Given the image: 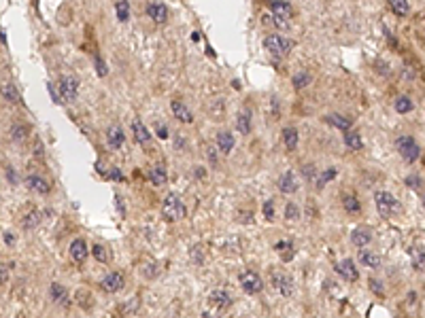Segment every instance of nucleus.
<instances>
[{
    "instance_id": "f257e3e1",
    "label": "nucleus",
    "mask_w": 425,
    "mask_h": 318,
    "mask_svg": "<svg viewBox=\"0 0 425 318\" xmlns=\"http://www.w3.org/2000/svg\"><path fill=\"white\" fill-rule=\"evenodd\" d=\"M264 47H266V51L274 55V58H283V55H287L291 49H294L296 43L291 41V38L283 36V34H268L264 38Z\"/></svg>"
},
{
    "instance_id": "f03ea898",
    "label": "nucleus",
    "mask_w": 425,
    "mask_h": 318,
    "mask_svg": "<svg viewBox=\"0 0 425 318\" xmlns=\"http://www.w3.org/2000/svg\"><path fill=\"white\" fill-rule=\"evenodd\" d=\"M162 217L166 219L168 223H175V221L185 217V204L177 193H168L166 195V200H164V204H162Z\"/></svg>"
},
{
    "instance_id": "7ed1b4c3",
    "label": "nucleus",
    "mask_w": 425,
    "mask_h": 318,
    "mask_svg": "<svg viewBox=\"0 0 425 318\" xmlns=\"http://www.w3.org/2000/svg\"><path fill=\"white\" fill-rule=\"evenodd\" d=\"M374 204H376L379 214L385 217V219H389V217H393V214L400 212V202L389 193V191H376L374 193Z\"/></svg>"
},
{
    "instance_id": "20e7f679",
    "label": "nucleus",
    "mask_w": 425,
    "mask_h": 318,
    "mask_svg": "<svg viewBox=\"0 0 425 318\" xmlns=\"http://www.w3.org/2000/svg\"><path fill=\"white\" fill-rule=\"evenodd\" d=\"M396 147L400 151V155H402V159H404V161H408V163H415L417 159H419V155H421V149H419L417 140L411 136V134L400 136L396 140Z\"/></svg>"
},
{
    "instance_id": "39448f33",
    "label": "nucleus",
    "mask_w": 425,
    "mask_h": 318,
    "mask_svg": "<svg viewBox=\"0 0 425 318\" xmlns=\"http://www.w3.org/2000/svg\"><path fill=\"white\" fill-rule=\"evenodd\" d=\"M56 89L60 91V102H66V104H70V102H75V100H77V93H79V81H77V79H75L73 75H64V77H60V79H58Z\"/></svg>"
},
{
    "instance_id": "423d86ee",
    "label": "nucleus",
    "mask_w": 425,
    "mask_h": 318,
    "mask_svg": "<svg viewBox=\"0 0 425 318\" xmlns=\"http://www.w3.org/2000/svg\"><path fill=\"white\" fill-rule=\"evenodd\" d=\"M270 284H272V289L283 297H291V293H294V289H296L294 278H291L287 272H281V269H277V272L270 274Z\"/></svg>"
},
{
    "instance_id": "0eeeda50",
    "label": "nucleus",
    "mask_w": 425,
    "mask_h": 318,
    "mask_svg": "<svg viewBox=\"0 0 425 318\" xmlns=\"http://www.w3.org/2000/svg\"><path fill=\"white\" fill-rule=\"evenodd\" d=\"M238 282H240V289L249 293V295H257V293H262L264 289V282L259 274H255L253 269H245L240 276H238Z\"/></svg>"
},
{
    "instance_id": "6e6552de",
    "label": "nucleus",
    "mask_w": 425,
    "mask_h": 318,
    "mask_svg": "<svg viewBox=\"0 0 425 318\" xmlns=\"http://www.w3.org/2000/svg\"><path fill=\"white\" fill-rule=\"evenodd\" d=\"M270 9V15H272V21L274 26H287V19L291 17V4L289 2H279V0H274V2L268 4Z\"/></svg>"
},
{
    "instance_id": "1a4fd4ad",
    "label": "nucleus",
    "mask_w": 425,
    "mask_h": 318,
    "mask_svg": "<svg viewBox=\"0 0 425 318\" xmlns=\"http://www.w3.org/2000/svg\"><path fill=\"white\" fill-rule=\"evenodd\" d=\"M100 286L105 293H119L125 286V278L121 272H108L105 278L100 280Z\"/></svg>"
},
{
    "instance_id": "9d476101",
    "label": "nucleus",
    "mask_w": 425,
    "mask_h": 318,
    "mask_svg": "<svg viewBox=\"0 0 425 318\" xmlns=\"http://www.w3.org/2000/svg\"><path fill=\"white\" fill-rule=\"evenodd\" d=\"M277 185H279V189H281V193H285V195L296 193L298 187H300V185H298V178H296L294 170L283 172L281 176H279V180H277Z\"/></svg>"
},
{
    "instance_id": "9b49d317",
    "label": "nucleus",
    "mask_w": 425,
    "mask_h": 318,
    "mask_svg": "<svg viewBox=\"0 0 425 318\" xmlns=\"http://www.w3.org/2000/svg\"><path fill=\"white\" fill-rule=\"evenodd\" d=\"M209 301H211V306L212 308H217V310H227L232 304H234V299H232V295L227 293L225 289H215L211 293V297H209Z\"/></svg>"
},
{
    "instance_id": "f8f14e48",
    "label": "nucleus",
    "mask_w": 425,
    "mask_h": 318,
    "mask_svg": "<svg viewBox=\"0 0 425 318\" xmlns=\"http://www.w3.org/2000/svg\"><path fill=\"white\" fill-rule=\"evenodd\" d=\"M170 110H172V115H175V119H179L181 123H185V125L194 123V113L181 100H172L170 102Z\"/></svg>"
},
{
    "instance_id": "ddd939ff",
    "label": "nucleus",
    "mask_w": 425,
    "mask_h": 318,
    "mask_svg": "<svg viewBox=\"0 0 425 318\" xmlns=\"http://www.w3.org/2000/svg\"><path fill=\"white\" fill-rule=\"evenodd\" d=\"M145 13H147V17L153 19L155 23H164L168 17V6L164 2H149L145 6Z\"/></svg>"
},
{
    "instance_id": "4468645a",
    "label": "nucleus",
    "mask_w": 425,
    "mask_h": 318,
    "mask_svg": "<svg viewBox=\"0 0 425 318\" xmlns=\"http://www.w3.org/2000/svg\"><path fill=\"white\" fill-rule=\"evenodd\" d=\"M336 272L340 274V278L342 280H347V282H355L359 278V272H357L355 263H353V259H342L340 263L336 265Z\"/></svg>"
},
{
    "instance_id": "2eb2a0df",
    "label": "nucleus",
    "mask_w": 425,
    "mask_h": 318,
    "mask_svg": "<svg viewBox=\"0 0 425 318\" xmlns=\"http://www.w3.org/2000/svg\"><path fill=\"white\" fill-rule=\"evenodd\" d=\"M349 240H351L353 246H357V248L361 250V248H366V246L372 242V232H370L368 227H355V229L351 232Z\"/></svg>"
},
{
    "instance_id": "dca6fc26",
    "label": "nucleus",
    "mask_w": 425,
    "mask_h": 318,
    "mask_svg": "<svg viewBox=\"0 0 425 318\" xmlns=\"http://www.w3.org/2000/svg\"><path fill=\"white\" fill-rule=\"evenodd\" d=\"M68 252H70V259H73L75 263H83V261L88 259V252L90 250H88V244H85L83 238H77V240L70 242Z\"/></svg>"
},
{
    "instance_id": "f3484780",
    "label": "nucleus",
    "mask_w": 425,
    "mask_h": 318,
    "mask_svg": "<svg viewBox=\"0 0 425 318\" xmlns=\"http://www.w3.org/2000/svg\"><path fill=\"white\" fill-rule=\"evenodd\" d=\"M26 187L30 191H34V193H41V195L49 193V182H47L41 174H36V172H32V174H28L26 176Z\"/></svg>"
},
{
    "instance_id": "a211bd4d",
    "label": "nucleus",
    "mask_w": 425,
    "mask_h": 318,
    "mask_svg": "<svg viewBox=\"0 0 425 318\" xmlns=\"http://www.w3.org/2000/svg\"><path fill=\"white\" fill-rule=\"evenodd\" d=\"M49 295H51V299H53V304H56V306H60V308H68L70 306V297H68L66 286L53 282L49 286Z\"/></svg>"
},
{
    "instance_id": "6ab92c4d",
    "label": "nucleus",
    "mask_w": 425,
    "mask_h": 318,
    "mask_svg": "<svg viewBox=\"0 0 425 318\" xmlns=\"http://www.w3.org/2000/svg\"><path fill=\"white\" fill-rule=\"evenodd\" d=\"M215 145H217V149L221 151L223 155H230V151L236 145V138H234V134L230 130H221V132L217 134V138H215Z\"/></svg>"
},
{
    "instance_id": "aec40b11",
    "label": "nucleus",
    "mask_w": 425,
    "mask_h": 318,
    "mask_svg": "<svg viewBox=\"0 0 425 318\" xmlns=\"http://www.w3.org/2000/svg\"><path fill=\"white\" fill-rule=\"evenodd\" d=\"M251 119H253V115H251V108L247 106H242L238 110V115H236V130H238V134H242V136H247V134L251 132Z\"/></svg>"
},
{
    "instance_id": "412c9836",
    "label": "nucleus",
    "mask_w": 425,
    "mask_h": 318,
    "mask_svg": "<svg viewBox=\"0 0 425 318\" xmlns=\"http://www.w3.org/2000/svg\"><path fill=\"white\" fill-rule=\"evenodd\" d=\"M281 140H283V145H285L287 151H296L298 142H300V132H298L294 125H287V127H283V132H281Z\"/></svg>"
},
{
    "instance_id": "4be33fe9",
    "label": "nucleus",
    "mask_w": 425,
    "mask_h": 318,
    "mask_svg": "<svg viewBox=\"0 0 425 318\" xmlns=\"http://www.w3.org/2000/svg\"><path fill=\"white\" fill-rule=\"evenodd\" d=\"M106 142H108V147L111 149H121L123 147V142H125V134L119 125H111L106 130Z\"/></svg>"
},
{
    "instance_id": "5701e85b",
    "label": "nucleus",
    "mask_w": 425,
    "mask_h": 318,
    "mask_svg": "<svg viewBox=\"0 0 425 318\" xmlns=\"http://www.w3.org/2000/svg\"><path fill=\"white\" fill-rule=\"evenodd\" d=\"M28 134H30V127H28V123H23V121H15L11 125V130H9V136H11V140L15 142V145L26 142L28 140Z\"/></svg>"
},
{
    "instance_id": "b1692460",
    "label": "nucleus",
    "mask_w": 425,
    "mask_h": 318,
    "mask_svg": "<svg viewBox=\"0 0 425 318\" xmlns=\"http://www.w3.org/2000/svg\"><path fill=\"white\" fill-rule=\"evenodd\" d=\"M323 121H325L327 125L336 127V130H342V132H349V130H351V125H353L351 119H349V117H344V115H340V113L325 115V117H323Z\"/></svg>"
},
{
    "instance_id": "393cba45",
    "label": "nucleus",
    "mask_w": 425,
    "mask_h": 318,
    "mask_svg": "<svg viewBox=\"0 0 425 318\" xmlns=\"http://www.w3.org/2000/svg\"><path fill=\"white\" fill-rule=\"evenodd\" d=\"M0 95L9 102V104H21V95L17 91V87L13 83H2L0 85Z\"/></svg>"
},
{
    "instance_id": "a878e982",
    "label": "nucleus",
    "mask_w": 425,
    "mask_h": 318,
    "mask_svg": "<svg viewBox=\"0 0 425 318\" xmlns=\"http://www.w3.org/2000/svg\"><path fill=\"white\" fill-rule=\"evenodd\" d=\"M41 223H43V214H41V210H36V208H32L30 212H26L21 217V227L23 229H36Z\"/></svg>"
},
{
    "instance_id": "bb28decb",
    "label": "nucleus",
    "mask_w": 425,
    "mask_h": 318,
    "mask_svg": "<svg viewBox=\"0 0 425 318\" xmlns=\"http://www.w3.org/2000/svg\"><path fill=\"white\" fill-rule=\"evenodd\" d=\"M357 257H359V263L366 265V267H370V269H376V267L381 265V257H379L376 252L368 250V248H361Z\"/></svg>"
},
{
    "instance_id": "cd10ccee",
    "label": "nucleus",
    "mask_w": 425,
    "mask_h": 318,
    "mask_svg": "<svg viewBox=\"0 0 425 318\" xmlns=\"http://www.w3.org/2000/svg\"><path fill=\"white\" fill-rule=\"evenodd\" d=\"M132 134H134L136 142H140V145H147V142L151 140V134H149V130L140 119H134V121H132Z\"/></svg>"
},
{
    "instance_id": "c85d7f7f",
    "label": "nucleus",
    "mask_w": 425,
    "mask_h": 318,
    "mask_svg": "<svg viewBox=\"0 0 425 318\" xmlns=\"http://www.w3.org/2000/svg\"><path fill=\"white\" fill-rule=\"evenodd\" d=\"M149 178H151V182L155 187H162V185H166V180H168V174H166V168H164L162 163H155L151 170H149Z\"/></svg>"
},
{
    "instance_id": "c756f323",
    "label": "nucleus",
    "mask_w": 425,
    "mask_h": 318,
    "mask_svg": "<svg viewBox=\"0 0 425 318\" xmlns=\"http://www.w3.org/2000/svg\"><path fill=\"white\" fill-rule=\"evenodd\" d=\"M342 208H344V212H349V214H359L361 212V204L357 200V195L355 193H344L342 195Z\"/></svg>"
},
{
    "instance_id": "7c9ffc66",
    "label": "nucleus",
    "mask_w": 425,
    "mask_h": 318,
    "mask_svg": "<svg viewBox=\"0 0 425 318\" xmlns=\"http://www.w3.org/2000/svg\"><path fill=\"white\" fill-rule=\"evenodd\" d=\"M393 108H396L400 115H406V113H413L415 110V102L408 98V95H398L396 102H393Z\"/></svg>"
},
{
    "instance_id": "2f4dec72",
    "label": "nucleus",
    "mask_w": 425,
    "mask_h": 318,
    "mask_svg": "<svg viewBox=\"0 0 425 318\" xmlns=\"http://www.w3.org/2000/svg\"><path fill=\"white\" fill-rule=\"evenodd\" d=\"M344 145H347V149H351V151H359L361 147H364L361 134L355 132V130H349L347 134H344Z\"/></svg>"
},
{
    "instance_id": "473e14b6",
    "label": "nucleus",
    "mask_w": 425,
    "mask_h": 318,
    "mask_svg": "<svg viewBox=\"0 0 425 318\" xmlns=\"http://www.w3.org/2000/svg\"><path fill=\"white\" fill-rule=\"evenodd\" d=\"M313 81V75L309 73V70H298V73L294 75V79H291V83H294L296 89H304V87H309Z\"/></svg>"
},
{
    "instance_id": "72a5a7b5",
    "label": "nucleus",
    "mask_w": 425,
    "mask_h": 318,
    "mask_svg": "<svg viewBox=\"0 0 425 318\" xmlns=\"http://www.w3.org/2000/svg\"><path fill=\"white\" fill-rule=\"evenodd\" d=\"M274 248L281 252L283 261H291V259H294V242H291V240H281V242L274 244Z\"/></svg>"
},
{
    "instance_id": "f704fd0d",
    "label": "nucleus",
    "mask_w": 425,
    "mask_h": 318,
    "mask_svg": "<svg viewBox=\"0 0 425 318\" xmlns=\"http://www.w3.org/2000/svg\"><path fill=\"white\" fill-rule=\"evenodd\" d=\"M300 206H298L296 202H287L285 204V221L287 223H296L298 219H300Z\"/></svg>"
},
{
    "instance_id": "c9c22d12",
    "label": "nucleus",
    "mask_w": 425,
    "mask_h": 318,
    "mask_svg": "<svg viewBox=\"0 0 425 318\" xmlns=\"http://www.w3.org/2000/svg\"><path fill=\"white\" fill-rule=\"evenodd\" d=\"M389 9L398 15V17H404V15H408V11H411V4L406 2V0H391L389 2Z\"/></svg>"
},
{
    "instance_id": "e433bc0d",
    "label": "nucleus",
    "mask_w": 425,
    "mask_h": 318,
    "mask_svg": "<svg viewBox=\"0 0 425 318\" xmlns=\"http://www.w3.org/2000/svg\"><path fill=\"white\" fill-rule=\"evenodd\" d=\"M77 304L81 306V308H85V310H90L94 306V299H92L88 289H79L77 291Z\"/></svg>"
},
{
    "instance_id": "4c0bfd02",
    "label": "nucleus",
    "mask_w": 425,
    "mask_h": 318,
    "mask_svg": "<svg viewBox=\"0 0 425 318\" xmlns=\"http://www.w3.org/2000/svg\"><path fill=\"white\" fill-rule=\"evenodd\" d=\"M336 174H338V170L336 168H327V170H323L319 174V178H317V189H323L329 180H334L336 178Z\"/></svg>"
},
{
    "instance_id": "58836bf2",
    "label": "nucleus",
    "mask_w": 425,
    "mask_h": 318,
    "mask_svg": "<svg viewBox=\"0 0 425 318\" xmlns=\"http://www.w3.org/2000/svg\"><path fill=\"white\" fill-rule=\"evenodd\" d=\"M115 13H117V19L119 21H128L130 19V4L119 0V2H115Z\"/></svg>"
},
{
    "instance_id": "ea45409f",
    "label": "nucleus",
    "mask_w": 425,
    "mask_h": 318,
    "mask_svg": "<svg viewBox=\"0 0 425 318\" xmlns=\"http://www.w3.org/2000/svg\"><path fill=\"white\" fill-rule=\"evenodd\" d=\"M302 176H304V180H309V182H315V180L319 178L317 165H315V163H306V165H302Z\"/></svg>"
},
{
    "instance_id": "a19ab883",
    "label": "nucleus",
    "mask_w": 425,
    "mask_h": 318,
    "mask_svg": "<svg viewBox=\"0 0 425 318\" xmlns=\"http://www.w3.org/2000/svg\"><path fill=\"white\" fill-rule=\"evenodd\" d=\"M404 182H406V187L408 189H421L423 187V176L421 174H417V172H413V174H408V176L404 178Z\"/></svg>"
},
{
    "instance_id": "79ce46f5",
    "label": "nucleus",
    "mask_w": 425,
    "mask_h": 318,
    "mask_svg": "<svg viewBox=\"0 0 425 318\" xmlns=\"http://www.w3.org/2000/svg\"><path fill=\"white\" fill-rule=\"evenodd\" d=\"M413 267L417 272H425V250H413Z\"/></svg>"
},
{
    "instance_id": "37998d69",
    "label": "nucleus",
    "mask_w": 425,
    "mask_h": 318,
    "mask_svg": "<svg viewBox=\"0 0 425 318\" xmlns=\"http://www.w3.org/2000/svg\"><path fill=\"white\" fill-rule=\"evenodd\" d=\"M92 252H94V257H96V261H100V263H106V261H108L106 248H105V246H102V244H94Z\"/></svg>"
},
{
    "instance_id": "c03bdc74",
    "label": "nucleus",
    "mask_w": 425,
    "mask_h": 318,
    "mask_svg": "<svg viewBox=\"0 0 425 318\" xmlns=\"http://www.w3.org/2000/svg\"><path fill=\"white\" fill-rule=\"evenodd\" d=\"M140 276L143 278H155L157 276V265L155 263H143L140 265Z\"/></svg>"
},
{
    "instance_id": "a18cd8bd",
    "label": "nucleus",
    "mask_w": 425,
    "mask_h": 318,
    "mask_svg": "<svg viewBox=\"0 0 425 318\" xmlns=\"http://www.w3.org/2000/svg\"><path fill=\"white\" fill-rule=\"evenodd\" d=\"M370 291H372L374 295H379V297L385 295V286H383V282L379 280V278H370Z\"/></svg>"
},
{
    "instance_id": "49530a36",
    "label": "nucleus",
    "mask_w": 425,
    "mask_h": 318,
    "mask_svg": "<svg viewBox=\"0 0 425 318\" xmlns=\"http://www.w3.org/2000/svg\"><path fill=\"white\" fill-rule=\"evenodd\" d=\"M262 212H264L266 221H272L274 219V202L272 200H266L264 206H262Z\"/></svg>"
},
{
    "instance_id": "de8ad7c7",
    "label": "nucleus",
    "mask_w": 425,
    "mask_h": 318,
    "mask_svg": "<svg viewBox=\"0 0 425 318\" xmlns=\"http://www.w3.org/2000/svg\"><path fill=\"white\" fill-rule=\"evenodd\" d=\"M94 64H96V73H98L100 77H106L108 68H106V64H105V60H102L100 55H96V58H94Z\"/></svg>"
},
{
    "instance_id": "09e8293b",
    "label": "nucleus",
    "mask_w": 425,
    "mask_h": 318,
    "mask_svg": "<svg viewBox=\"0 0 425 318\" xmlns=\"http://www.w3.org/2000/svg\"><path fill=\"white\" fill-rule=\"evenodd\" d=\"M236 219H238V223H242V225H247V223H253V212L251 210H238V214H236Z\"/></svg>"
},
{
    "instance_id": "8fccbe9b",
    "label": "nucleus",
    "mask_w": 425,
    "mask_h": 318,
    "mask_svg": "<svg viewBox=\"0 0 425 318\" xmlns=\"http://www.w3.org/2000/svg\"><path fill=\"white\" fill-rule=\"evenodd\" d=\"M9 272H11V263H0V284L9 282Z\"/></svg>"
},
{
    "instance_id": "3c124183",
    "label": "nucleus",
    "mask_w": 425,
    "mask_h": 318,
    "mask_svg": "<svg viewBox=\"0 0 425 318\" xmlns=\"http://www.w3.org/2000/svg\"><path fill=\"white\" fill-rule=\"evenodd\" d=\"M207 159L212 165L217 163V147H207Z\"/></svg>"
},
{
    "instance_id": "603ef678",
    "label": "nucleus",
    "mask_w": 425,
    "mask_h": 318,
    "mask_svg": "<svg viewBox=\"0 0 425 318\" xmlns=\"http://www.w3.org/2000/svg\"><path fill=\"white\" fill-rule=\"evenodd\" d=\"M190 257H192L194 263H202V250H200V246H198V248H192Z\"/></svg>"
},
{
    "instance_id": "864d4df0",
    "label": "nucleus",
    "mask_w": 425,
    "mask_h": 318,
    "mask_svg": "<svg viewBox=\"0 0 425 318\" xmlns=\"http://www.w3.org/2000/svg\"><path fill=\"white\" fill-rule=\"evenodd\" d=\"M157 136H160V138H166V136H168V127H166V125H157Z\"/></svg>"
},
{
    "instance_id": "5fc2aeb1",
    "label": "nucleus",
    "mask_w": 425,
    "mask_h": 318,
    "mask_svg": "<svg viewBox=\"0 0 425 318\" xmlns=\"http://www.w3.org/2000/svg\"><path fill=\"white\" fill-rule=\"evenodd\" d=\"M2 238H4V244H9V246H13V244H15V236H13V234L6 232Z\"/></svg>"
},
{
    "instance_id": "6e6d98bb",
    "label": "nucleus",
    "mask_w": 425,
    "mask_h": 318,
    "mask_svg": "<svg viewBox=\"0 0 425 318\" xmlns=\"http://www.w3.org/2000/svg\"><path fill=\"white\" fill-rule=\"evenodd\" d=\"M111 176H113L115 180H123V174H121V170H117V168H113V170H111Z\"/></svg>"
},
{
    "instance_id": "4d7b16f0",
    "label": "nucleus",
    "mask_w": 425,
    "mask_h": 318,
    "mask_svg": "<svg viewBox=\"0 0 425 318\" xmlns=\"http://www.w3.org/2000/svg\"><path fill=\"white\" fill-rule=\"evenodd\" d=\"M6 178H9L11 182H17V178H15V172H13L11 168H9V170H6Z\"/></svg>"
},
{
    "instance_id": "13d9d810",
    "label": "nucleus",
    "mask_w": 425,
    "mask_h": 318,
    "mask_svg": "<svg viewBox=\"0 0 425 318\" xmlns=\"http://www.w3.org/2000/svg\"><path fill=\"white\" fill-rule=\"evenodd\" d=\"M202 318H211V314H209V312H204V314H202Z\"/></svg>"
},
{
    "instance_id": "bf43d9fd",
    "label": "nucleus",
    "mask_w": 425,
    "mask_h": 318,
    "mask_svg": "<svg viewBox=\"0 0 425 318\" xmlns=\"http://www.w3.org/2000/svg\"><path fill=\"white\" fill-rule=\"evenodd\" d=\"M423 206H425V195H423Z\"/></svg>"
}]
</instances>
